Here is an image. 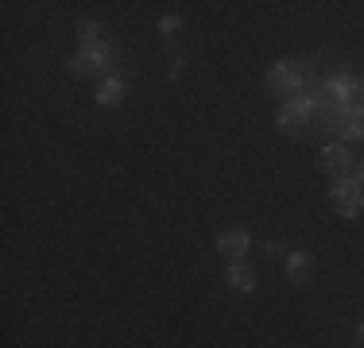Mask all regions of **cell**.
Listing matches in <instances>:
<instances>
[{
	"label": "cell",
	"instance_id": "6da1fadb",
	"mask_svg": "<svg viewBox=\"0 0 364 348\" xmlns=\"http://www.w3.org/2000/svg\"><path fill=\"white\" fill-rule=\"evenodd\" d=\"M329 104H333V101L326 97L322 77H314L302 93H294L291 101L279 104V112H275V132L287 136V139H306L310 128L318 124V116H322Z\"/></svg>",
	"mask_w": 364,
	"mask_h": 348
},
{
	"label": "cell",
	"instance_id": "7a4b0ae2",
	"mask_svg": "<svg viewBox=\"0 0 364 348\" xmlns=\"http://www.w3.org/2000/svg\"><path fill=\"white\" fill-rule=\"evenodd\" d=\"M132 66L128 62V55L120 50L117 39L109 43H77V50L70 58H66V70H70V77H77V82H105V77L112 74H124V70Z\"/></svg>",
	"mask_w": 364,
	"mask_h": 348
},
{
	"label": "cell",
	"instance_id": "3957f363",
	"mask_svg": "<svg viewBox=\"0 0 364 348\" xmlns=\"http://www.w3.org/2000/svg\"><path fill=\"white\" fill-rule=\"evenodd\" d=\"M314 77L318 74H314V62H310V58H275V62L264 70V89L279 101H291L294 93H302Z\"/></svg>",
	"mask_w": 364,
	"mask_h": 348
},
{
	"label": "cell",
	"instance_id": "277c9868",
	"mask_svg": "<svg viewBox=\"0 0 364 348\" xmlns=\"http://www.w3.org/2000/svg\"><path fill=\"white\" fill-rule=\"evenodd\" d=\"M329 205H333V213L345 217V221L364 217V182L357 178V174L329 178Z\"/></svg>",
	"mask_w": 364,
	"mask_h": 348
},
{
	"label": "cell",
	"instance_id": "5b68a950",
	"mask_svg": "<svg viewBox=\"0 0 364 348\" xmlns=\"http://www.w3.org/2000/svg\"><path fill=\"white\" fill-rule=\"evenodd\" d=\"M283 275H287L291 286H299V290H306L310 283H314L318 275V259L310 248H291L287 259H283Z\"/></svg>",
	"mask_w": 364,
	"mask_h": 348
},
{
	"label": "cell",
	"instance_id": "8992f818",
	"mask_svg": "<svg viewBox=\"0 0 364 348\" xmlns=\"http://www.w3.org/2000/svg\"><path fill=\"white\" fill-rule=\"evenodd\" d=\"M128 89H132V70H124V74H112V77H105V82H97L93 104H97L101 112H117L120 104L128 101Z\"/></svg>",
	"mask_w": 364,
	"mask_h": 348
},
{
	"label": "cell",
	"instance_id": "52a82bcc",
	"mask_svg": "<svg viewBox=\"0 0 364 348\" xmlns=\"http://www.w3.org/2000/svg\"><path fill=\"white\" fill-rule=\"evenodd\" d=\"M256 267L248 263V259H232V263H225V290L232 294V298H252L256 294Z\"/></svg>",
	"mask_w": 364,
	"mask_h": 348
},
{
	"label": "cell",
	"instance_id": "ba28073f",
	"mask_svg": "<svg viewBox=\"0 0 364 348\" xmlns=\"http://www.w3.org/2000/svg\"><path fill=\"white\" fill-rule=\"evenodd\" d=\"M357 167V159H353V151L345 143H322V151H318V170L329 174V178H345V174H353Z\"/></svg>",
	"mask_w": 364,
	"mask_h": 348
},
{
	"label": "cell",
	"instance_id": "9c48e42d",
	"mask_svg": "<svg viewBox=\"0 0 364 348\" xmlns=\"http://www.w3.org/2000/svg\"><path fill=\"white\" fill-rule=\"evenodd\" d=\"M218 256H225L232 263V259H245L248 256V248H252V229H245V224H237V229H225L218 232Z\"/></svg>",
	"mask_w": 364,
	"mask_h": 348
},
{
	"label": "cell",
	"instance_id": "30bf717a",
	"mask_svg": "<svg viewBox=\"0 0 364 348\" xmlns=\"http://www.w3.org/2000/svg\"><path fill=\"white\" fill-rule=\"evenodd\" d=\"M357 82H360L357 74H345L341 70V74H329L322 85H326V97L333 104H353L357 101Z\"/></svg>",
	"mask_w": 364,
	"mask_h": 348
},
{
	"label": "cell",
	"instance_id": "8fae6325",
	"mask_svg": "<svg viewBox=\"0 0 364 348\" xmlns=\"http://www.w3.org/2000/svg\"><path fill=\"white\" fill-rule=\"evenodd\" d=\"M163 77L167 82H178L182 74H186V62H190V55H186V47H178V43H163Z\"/></svg>",
	"mask_w": 364,
	"mask_h": 348
},
{
	"label": "cell",
	"instance_id": "7c38bea8",
	"mask_svg": "<svg viewBox=\"0 0 364 348\" xmlns=\"http://www.w3.org/2000/svg\"><path fill=\"white\" fill-rule=\"evenodd\" d=\"M74 35H77V43H109L112 39V31L105 28V23L90 20V16H82V20L74 23Z\"/></svg>",
	"mask_w": 364,
	"mask_h": 348
},
{
	"label": "cell",
	"instance_id": "4fadbf2b",
	"mask_svg": "<svg viewBox=\"0 0 364 348\" xmlns=\"http://www.w3.org/2000/svg\"><path fill=\"white\" fill-rule=\"evenodd\" d=\"M182 28H186V20H182V16H175V12L159 16V35L167 43H175V35H182Z\"/></svg>",
	"mask_w": 364,
	"mask_h": 348
},
{
	"label": "cell",
	"instance_id": "5bb4252c",
	"mask_svg": "<svg viewBox=\"0 0 364 348\" xmlns=\"http://www.w3.org/2000/svg\"><path fill=\"white\" fill-rule=\"evenodd\" d=\"M264 251H267V256H279V259H287L291 244L283 240V236H267V244H264Z\"/></svg>",
	"mask_w": 364,
	"mask_h": 348
},
{
	"label": "cell",
	"instance_id": "9a60e30c",
	"mask_svg": "<svg viewBox=\"0 0 364 348\" xmlns=\"http://www.w3.org/2000/svg\"><path fill=\"white\" fill-rule=\"evenodd\" d=\"M353 344H357V348H364V321L357 325V333H353Z\"/></svg>",
	"mask_w": 364,
	"mask_h": 348
},
{
	"label": "cell",
	"instance_id": "2e32d148",
	"mask_svg": "<svg viewBox=\"0 0 364 348\" xmlns=\"http://www.w3.org/2000/svg\"><path fill=\"white\" fill-rule=\"evenodd\" d=\"M357 101L364 104V77H360V82H357Z\"/></svg>",
	"mask_w": 364,
	"mask_h": 348
},
{
	"label": "cell",
	"instance_id": "e0dca14e",
	"mask_svg": "<svg viewBox=\"0 0 364 348\" xmlns=\"http://www.w3.org/2000/svg\"><path fill=\"white\" fill-rule=\"evenodd\" d=\"M357 178L364 182V159H357Z\"/></svg>",
	"mask_w": 364,
	"mask_h": 348
}]
</instances>
